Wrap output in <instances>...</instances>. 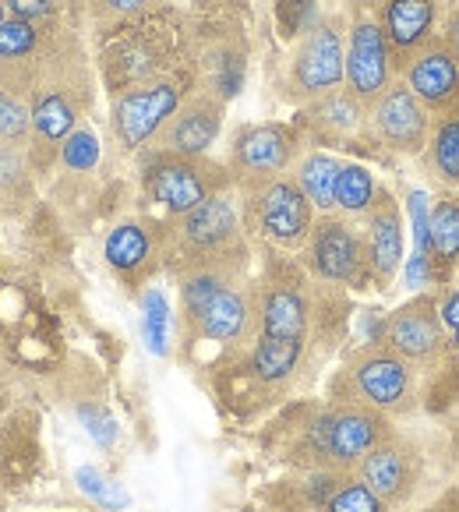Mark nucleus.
Returning <instances> with one entry per match:
<instances>
[{
    "label": "nucleus",
    "instance_id": "1",
    "mask_svg": "<svg viewBox=\"0 0 459 512\" xmlns=\"http://www.w3.org/2000/svg\"><path fill=\"white\" fill-rule=\"evenodd\" d=\"M29 110H32V131H29V152L32 170H43L50 159H57L64 138L85 124V113L92 103V75L85 64L82 43L71 32L46 36L43 53H39L36 71L29 85Z\"/></svg>",
    "mask_w": 459,
    "mask_h": 512
},
{
    "label": "nucleus",
    "instance_id": "2",
    "mask_svg": "<svg viewBox=\"0 0 459 512\" xmlns=\"http://www.w3.org/2000/svg\"><path fill=\"white\" fill-rule=\"evenodd\" d=\"M181 322L191 339L216 343L223 350H248L258 336L255 283L248 262L195 265L177 272Z\"/></svg>",
    "mask_w": 459,
    "mask_h": 512
},
{
    "label": "nucleus",
    "instance_id": "3",
    "mask_svg": "<svg viewBox=\"0 0 459 512\" xmlns=\"http://www.w3.org/2000/svg\"><path fill=\"white\" fill-rule=\"evenodd\" d=\"M159 251L170 262L174 276L184 269H195V265L248 262L241 191L226 188L184 216L170 219L163 226V237H159Z\"/></svg>",
    "mask_w": 459,
    "mask_h": 512
},
{
    "label": "nucleus",
    "instance_id": "4",
    "mask_svg": "<svg viewBox=\"0 0 459 512\" xmlns=\"http://www.w3.org/2000/svg\"><path fill=\"white\" fill-rule=\"evenodd\" d=\"M385 435H392L385 414L354 400H329L308 417L297 456H304L311 470H354Z\"/></svg>",
    "mask_w": 459,
    "mask_h": 512
},
{
    "label": "nucleus",
    "instance_id": "5",
    "mask_svg": "<svg viewBox=\"0 0 459 512\" xmlns=\"http://www.w3.org/2000/svg\"><path fill=\"white\" fill-rule=\"evenodd\" d=\"M336 389H343L336 400L364 403L389 421L410 417L421 407V371L385 343H364L361 350H354L339 371Z\"/></svg>",
    "mask_w": 459,
    "mask_h": 512
},
{
    "label": "nucleus",
    "instance_id": "6",
    "mask_svg": "<svg viewBox=\"0 0 459 512\" xmlns=\"http://www.w3.org/2000/svg\"><path fill=\"white\" fill-rule=\"evenodd\" d=\"M234 188L226 163L209 156H177V152L145 149L142 156V195L149 205L163 209L170 219L184 216L205 198Z\"/></svg>",
    "mask_w": 459,
    "mask_h": 512
},
{
    "label": "nucleus",
    "instance_id": "7",
    "mask_svg": "<svg viewBox=\"0 0 459 512\" xmlns=\"http://www.w3.org/2000/svg\"><path fill=\"white\" fill-rule=\"evenodd\" d=\"M241 191L244 230L255 234L276 251H301L315 226V205L304 198L297 181L290 174L272 177L262 184H248Z\"/></svg>",
    "mask_w": 459,
    "mask_h": 512
},
{
    "label": "nucleus",
    "instance_id": "8",
    "mask_svg": "<svg viewBox=\"0 0 459 512\" xmlns=\"http://www.w3.org/2000/svg\"><path fill=\"white\" fill-rule=\"evenodd\" d=\"M301 265L322 287H375L368 269V251H364V234L354 226V219L339 216V212H318L315 216V226L301 248Z\"/></svg>",
    "mask_w": 459,
    "mask_h": 512
},
{
    "label": "nucleus",
    "instance_id": "9",
    "mask_svg": "<svg viewBox=\"0 0 459 512\" xmlns=\"http://www.w3.org/2000/svg\"><path fill=\"white\" fill-rule=\"evenodd\" d=\"M347 61V22L339 15H322L304 29L286 68V96L294 103H311L332 89H343Z\"/></svg>",
    "mask_w": 459,
    "mask_h": 512
},
{
    "label": "nucleus",
    "instance_id": "10",
    "mask_svg": "<svg viewBox=\"0 0 459 512\" xmlns=\"http://www.w3.org/2000/svg\"><path fill=\"white\" fill-rule=\"evenodd\" d=\"M191 92L188 78H149V82L124 85L113 92L110 103V131L124 152H142L152 138L163 131V124L174 117V110Z\"/></svg>",
    "mask_w": 459,
    "mask_h": 512
},
{
    "label": "nucleus",
    "instance_id": "11",
    "mask_svg": "<svg viewBox=\"0 0 459 512\" xmlns=\"http://www.w3.org/2000/svg\"><path fill=\"white\" fill-rule=\"evenodd\" d=\"M308 272L304 265L269 262L265 276L255 283L258 304V336L262 339H290V343H308L315 301H311Z\"/></svg>",
    "mask_w": 459,
    "mask_h": 512
},
{
    "label": "nucleus",
    "instance_id": "12",
    "mask_svg": "<svg viewBox=\"0 0 459 512\" xmlns=\"http://www.w3.org/2000/svg\"><path fill=\"white\" fill-rule=\"evenodd\" d=\"M396 82L389 39L375 15L371 0H357L347 15V61H343V89H350L364 106L375 103Z\"/></svg>",
    "mask_w": 459,
    "mask_h": 512
},
{
    "label": "nucleus",
    "instance_id": "13",
    "mask_svg": "<svg viewBox=\"0 0 459 512\" xmlns=\"http://www.w3.org/2000/svg\"><path fill=\"white\" fill-rule=\"evenodd\" d=\"M297 159H301V131L294 124H248L230 142L226 170L234 177V188H248L272 177H286Z\"/></svg>",
    "mask_w": 459,
    "mask_h": 512
},
{
    "label": "nucleus",
    "instance_id": "14",
    "mask_svg": "<svg viewBox=\"0 0 459 512\" xmlns=\"http://www.w3.org/2000/svg\"><path fill=\"white\" fill-rule=\"evenodd\" d=\"M385 347H392L407 364L431 375L449 361V332L438 318V294H417L414 301L399 304L382 322Z\"/></svg>",
    "mask_w": 459,
    "mask_h": 512
},
{
    "label": "nucleus",
    "instance_id": "15",
    "mask_svg": "<svg viewBox=\"0 0 459 512\" xmlns=\"http://www.w3.org/2000/svg\"><path fill=\"white\" fill-rule=\"evenodd\" d=\"M428 106L407 89L403 78L389 85L375 103H368V131L385 156H421L431 135Z\"/></svg>",
    "mask_w": 459,
    "mask_h": 512
},
{
    "label": "nucleus",
    "instance_id": "16",
    "mask_svg": "<svg viewBox=\"0 0 459 512\" xmlns=\"http://www.w3.org/2000/svg\"><path fill=\"white\" fill-rule=\"evenodd\" d=\"M354 474L361 477L389 509H403V505L414 502V495L424 484V452L414 438L392 431V435H385L382 442L357 463Z\"/></svg>",
    "mask_w": 459,
    "mask_h": 512
},
{
    "label": "nucleus",
    "instance_id": "17",
    "mask_svg": "<svg viewBox=\"0 0 459 512\" xmlns=\"http://www.w3.org/2000/svg\"><path fill=\"white\" fill-rule=\"evenodd\" d=\"M297 131L315 145H339V149L350 152L364 149L368 156H385L368 131V106L350 89H332L325 96L304 103Z\"/></svg>",
    "mask_w": 459,
    "mask_h": 512
},
{
    "label": "nucleus",
    "instance_id": "18",
    "mask_svg": "<svg viewBox=\"0 0 459 512\" xmlns=\"http://www.w3.org/2000/svg\"><path fill=\"white\" fill-rule=\"evenodd\" d=\"M226 103L209 89H191L184 103L174 110V117L163 124L149 149L159 152H177V156H209V149L219 142L223 131Z\"/></svg>",
    "mask_w": 459,
    "mask_h": 512
},
{
    "label": "nucleus",
    "instance_id": "19",
    "mask_svg": "<svg viewBox=\"0 0 459 512\" xmlns=\"http://www.w3.org/2000/svg\"><path fill=\"white\" fill-rule=\"evenodd\" d=\"M396 78L407 82V89L428 106L431 117H438V113L459 103V57L445 43L442 32L431 36L414 57H407L403 68L396 71Z\"/></svg>",
    "mask_w": 459,
    "mask_h": 512
},
{
    "label": "nucleus",
    "instance_id": "20",
    "mask_svg": "<svg viewBox=\"0 0 459 512\" xmlns=\"http://www.w3.org/2000/svg\"><path fill=\"white\" fill-rule=\"evenodd\" d=\"M364 223V251H368V269L371 283L378 290H389L396 279L399 265H403V212L389 188H378L375 205L368 209Z\"/></svg>",
    "mask_w": 459,
    "mask_h": 512
},
{
    "label": "nucleus",
    "instance_id": "21",
    "mask_svg": "<svg viewBox=\"0 0 459 512\" xmlns=\"http://www.w3.org/2000/svg\"><path fill=\"white\" fill-rule=\"evenodd\" d=\"M371 4H375V15L389 39L396 71L431 36H438V0H371Z\"/></svg>",
    "mask_w": 459,
    "mask_h": 512
},
{
    "label": "nucleus",
    "instance_id": "22",
    "mask_svg": "<svg viewBox=\"0 0 459 512\" xmlns=\"http://www.w3.org/2000/svg\"><path fill=\"white\" fill-rule=\"evenodd\" d=\"M103 258L124 283H142L149 269H156V258H163V251H159V237L149 226L138 219H124L106 234Z\"/></svg>",
    "mask_w": 459,
    "mask_h": 512
},
{
    "label": "nucleus",
    "instance_id": "23",
    "mask_svg": "<svg viewBox=\"0 0 459 512\" xmlns=\"http://www.w3.org/2000/svg\"><path fill=\"white\" fill-rule=\"evenodd\" d=\"M308 498L325 512H392L354 470H311Z\"/></svg>",
    "mask_w": 459,
    "mask_h": 512
},
{
    "label": "nucleus",
    "instance_id": "24",
    "mask_svg": "<svg viewBox=\"0 0 459 512\" xmlns=\"http://www.w3.org/2000/svg\"><path fill=\"white\" fill-rule=\"evenodd\" d=\"M428 262L442 283L459 265V191H442L428 205Z\"/></svg>",
    "mask_w": 459,
    "mask_h": 512
},
{
    "label": "nucleus",
    "instance_id": "25",
    "mask_svg": "<svg viewBox=\"0 0 459 512\" xmlns=\"http://www.w3.org/2000/svg\"><path fill=\"white\" fill-rule=\"evenodd\" d=\"M304 350H308V343L255 336V343L248 350V361H244V371H248V378L258 389H283V385L294 382L297 368L304 361Z\"/></svg>",
    "mask_w": 459,
    "mask_h": 512
},
{
    "label": "nucleus",
    "instance_id": "26",
    "mask_svg": "<svg viewBox=\"0 0 459 512\" xmlns=\"http://www.w3.org/2000/svg\"><path fill=\"white\" fill-rule=\"evenodd\" d=\"M424 174L442 191H459V103L431 121L428 145L421 152Z\"/></svg>",
    "mask_w": 459,
    "mask_h": 512
},
{
    "label": "nucleus",
    "instance_id": "27",
    "mask_svg": "<svg viewBox=\"0 0 459 512\" xmlns=\"http://www.w3.org/2000/svg\"><path fill=\"white\" fill-rule=\"evenodd\" d=\"M339 166L343 159L332 156L325 149H311V152H301L297 166L290 170V177L297 181V188L304 191L315 212H332L336 209V177H339Z\"/></svg>",
    "mask_w": 459,
    "mask_h": 512
},
{
    "label": "nucleus",
    "instance_id": "28",
    "mask_svg": "<svg viewBox=\"0 0 459 512\" xmlns=\"http://www.w3.org/2000/svg\"><path fill=\"white\" fill-rule=\"evenodd\" d=\"M32 202V159L25 145L0 142V212H22Z\"/></svg>",
    "mask_w": 459,
    "mask_h": 512
},
{
    "label": "nucleus",
    "instance_id": "29",
    "mask_svg": "<svg viewBox=\"0 0 459 512\" xmlns=\"http://www.w3.org/2000/svg\"><path fill=\"white\" fill-rule=\"evenodd\" d=\"M378 188H382V184L375 181V174H371L368 166L347 163V159H343L339 177H336V209L332 212H339V216H347V219H364L371 205H375Z\"/></svg>",
    "mask_w": 459,
    "mask_h": 512
},
{
    "label": "nucleus",
    "instance_id": "30",
    "mask_svg": "<svg viewBox=\"0 0 459 512\" xmlns=\"http://www.w3.org/2000/svg\"><path fill=\"white\" fill-rule=\"evenodd\" d=\"M99 156H103L99 135L89 128V124H78V128L64 138L61 152H57V163H61L68 174H92V170L99 166Z\"/></svg>",
    "mask_w": 459,
    "mask_h": 512
},
{
    "label": "nucleus",
    "instance_id": "31",
    "mask_svg": "<svg viewBox=\"0 0 459 512\" xmlns=\"http://www.w3.org/2000/svg\"><path fill=\"white\" fill-rule=\"evenodd\" d=\"M29 131H32L29 99L15 89H0V142L29 145Z\"/></svg>",
    "mask_w": 459,
    "mask_h": 512
},
{
    "label": "nucleus",
    "instance_id": "32",
    "mask_svg": "<svg viewBox=\"0 0 459 512\" xmlns=\"http://www.w3.org/2000/svg\"><path fill=\"white\" fill-rule=\"evenodd\" d=\"M159 4H166V0H92L89 15L96 25H121L138 15H149Z\"/></svg>",
    "mask_w": 459,
    "mask_h": 512
},
{
    "label": "nucleus",
    "instance_id": "33",
    "mask_svg": "<svg viewBox=\"0 0 459 512\" xmlns=\"http://www.w3.org/2000/svg\"><path fill=\"white\" fill-rule=\"evenodd\" d=\"M145 336L156 354H166V297L159 290L145 294Z\"/></svg>",
    "mask_w": 459,
    "mask_h": 512
},
{
    "label": "nucleus",
    "instance_id": "34",
    "mask_svg": "<svg viewBox=\"0 0 459 512\" xmlns=\"http://www.w3.org/2000/svg\"><path fill=\"white\" fill-rule=\"evenodd\" d=\"M11 18H25L32 25H43L50 29L53 18H57V0H4Z\"/></svg>",
    "mask_w": 459,
    "mask_h": 512
},
{
    "label": "nucleus",
    "instance_id": "35",
    "mask_svg": "<svg viewBox=\"0 0 459 512\" xmlns=\"http://www.w3.org/2000/svg\"><path fill=\"white\" fill-rule=\"evenodd\" d=\"M438 318H442L445 332H459V283H449L438 294Z\"/></svg>",
    "mask_w": 459,
    "mask_h": 512
},
{
    "label": "nucleus",
    "instance_id": "36",
    "mask_svg": "<svg viewBox=\"0 0 459 512\" xmlns=\"http://www.w3.org/2000/svg\"><path fill=\"white\" fill-rule=\"evenodd\" d=\"M442 36H445V43L452 46V53H456V57H459V0L449 8V15H445Z\"/></svg>",
    "mask_w": 459,
    "mask_h": 512
},
{
    "label": "nucleus",
    "instance_id": "37",
    "mask_svg": "<svg viewBox=\"0 0 459 512\" xmlns=\"http://www.w3.org/2000/svg\"><path fill=\"white\" fill-rule=\"evenodd\" d=\"M424 512H459V491H456V484H452V488L445 491V495L438 498L435 505H428Z\"/></svg>",
    "mask_w": 459,
    "mask_h": 512
},
{
    "label": "nucleus",
    "instance_id": "38",
    "mask_svg": "<svg viewBox=\"0 0 459 512\" xmlns=\"http://www.w3.org/2000/svg\"><path fill=\"white\" fill-rule=\"evenodd\" d=\"M449 354L459 357V332H449Z\"/></svg>",
    "mask_w": 459,
    "mask_h": 512
},
{
    "label": "nucleus",
    "instance_id": "39",
    "mask_svg": "<svg viewBox=\"0 0 459 512\" xmlns=\"http://www.w3.org/2000/svg\"><path fill=\"white\" fill-rule=\"evenodd\" d=\"M0 505H4V445H0Z\"/></svg>",
    "mask_w": 459,
    "mask_h": 512
},
{
    "label": "nucleus",
    "instance_id": "40",
    "mask_svg": "<svg viewBox=\"0 0 459 512\" xmlns=\"http://www.w3.org/2000/svg\"><path fill=\"white\" fill-rule=\"evenodd\" d=\"M8 18H11V15H8V8H4V0H0V25L8 22Z\"/></svg>",
    "mask_w": 459,
    "mask_h": 512
},
{
    "label": "nucleus",
    "instance_id": "41",
    "mask_svg": "<svg viewBox=\"0 0 459 512\" xmlns=\"http://www.w3.org/2000/svg\"><path fill=\"white\" fill-rule=\"evenodd\" d=\"M82 4H85V8H89V4H92V0H82Z\"/></svg>",
    "mask_w": 459,
    "mask_h": 512
},
{
    "label": "nucleus",
    "instance_id": "42",
    "mask_svg": "<svg viewBox=\"0 0 459 512\" xmlns=\"http://www.w3.org/2000/svg\"><path fill=\"white\" fill-rule=\"evenodd\" d=\"M311 512H325V509H311Z\"/></svg>",
    "mask_w": 459,
    "mask_h": 512
},
{
    "label": "nucleus",
    "instance_id": "43",
    "mask_svg": "<svg viewBox=\"0 0 459 512\" xmlns=\"http://www.w3.org/2000/svg\"><path fill=\"white\" fill-rule=\"evenodd\" d=\"M456 491H459V477H456Z\"/></svg>",
    "mask_w": 459,
    "mask_h": 512
},
{
    "label": "nucleus",
    "instance_id": "44",
    "mask_svg": "<svg viewBox=\"0 0 459 512\" xmlns=\"http://www.w3.org/2000/svg\"><path fill=\"white\" fill-rule=\"evenodd\" d=\"M456 414H459V407H456Z\"/></svg>",
    "mask_w": 459,
    "mask_h": 512
},
{
    "label": "nucleus",
    "instance_id": "45",
    "mask_svg": "<svg viewBox=\"0 0 459 512\" xmlns=\"http://www.w3.org/2000/svg\"><path fill=\"white\" fill-rule=\"evenodd\" d=\"M456 269H459V265H456Z\"/></svg>",
    "mask_w": 459,
    "mask_h": 512
}]
</instances>
